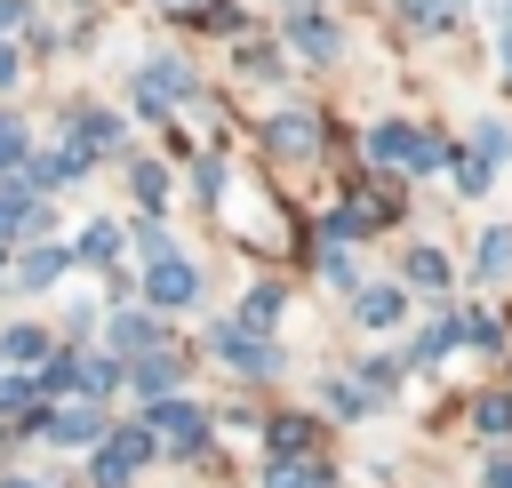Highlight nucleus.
<instances>
[{
    "instance_id": "f257e3e1",
    "label": "nucleus",
    "mask_w": 512,
    "mask_h": 488,
    "mask_svg": "<svg viewBox=\"0 0 512 488\" xmlns=\"http://www.w3.org/2000/svg\"><path fill=\"white\" fill-rule=\"evenodd\" d=\"M144 432L168 440V456H184V464L208 456V416H200L192 400H152V408H144Z\"/></svg>"
},
{
    "instance_id": "f03ea898",
    "label": "nucleus",
    "mask_w": 512,
    "mask_h": 488,
    "mask_svg": "<svg viewBox=\"0 0 512 488\" xmlns=\"http://www.w3.org/2000/svg\"><path fill=\"white\" fill-rule=\"evenodd\" d=\"M368 152H376L384 168H416V176H424V168H448V144H440L432 128H400V120H392V128H376V136H368Z\"/></svg>"
},
{
    "instance_id": "7ed1b4c3",
    "label": "nucleus",
    "mask_w": 512,
    "mask_h": 488,
    "mask_svg": "<svg viewBox=\"0 0 512 488\" xmlns=\"http://www.w3.org/2000/svg\"><path fill=\"white\" fill-rule=\"evenodd\" d=\"M208 352L232 360V368H248V376H272L280 368V344H264V328H248V320H216L208 328Z\"/></svg>"
},
{
    "instance_id": "20e7f679",
    "label": "nucleus",
    "mask_w": 512,
    "mask_h": 488,
    "mask_svg": "<svg viewBox=\"0 0 512 488\" xmlns=\"http://www.w3.org/2000/svg\"><path fill=\"white\" fill-rule=\"evenodd\" d=\"M144 456H152V432H144V424H128V432H112V448H96L88 480H96V488H128Z\"/></svg>"
},
{
    "instance_id": "39448f33",
    "label": "nucleus",
    "mask_w": 512,
    "mask_h": 488,
    "mask_svg": "<svg viewBox=\"0 0 512 488\" xmlns=\"http://www.w3.org/2000/svg\"><path fill=\"white\" fill-rule=\"evenodd\" d=\"M144 296L176 312V304H192V296H200V272H192V264H184L176 248H160V256L144 264Z\"/></svg>"
},
{
    "instance_id": "423d86ee",
    "label": "nucleus",
    "mask_w": 512,
    "mask_h": 488,
    "mask_svg": "<svg viewBox=\"0 0 512 488\" xmlns=\"http://www.w3.org/2000/svg\"><path fill=\"white\" fill-rule=\"evenodd\" d=\"M136 96H144L152 112H160V104H184V96H192V72H184L176 56H152V64H144V80H136Z\"/></svg>"
},
{
    "instance_id": "0eeeda50",
    "label": "nucleus",
    "mask_w": 512,
    "mask_h": 488,
    "mask_svg": "<svg viewBox=\"0 0 512 488\" xmlns=\"http://www.w3.org/2000/svg\"><path fill=\"white\" fill-rule=\"evenodd\" d=\"M104 144H120V120H112V112H72V144H64V152L88 168V152H104Z\"/></svg>"
},
{
    "instance_id": "6e6552de",
    "label": "nucleus",
    "mask_w": 512,
    "mask_h": 488,
    "mask_svg": "<svg viewBox=\"0 0 512 488\" xmlns=\"http://www.w3.org/2000/svg\"><path fill=\"white\" fill-rule=\"evenodd\" d=\"M288 40H296L304 56H320V64L336 56V24H328L320 8H296V16H288Z\"/></svg>"
},
{
    "instance_id": "1a4fd4ad",
    "label": "nucleus",
    "mask_w": 512,
    "mask_h": 488,
    "mask_svg": "<svg viewBox=\"0 0 512 488\" xmlns=\"http://www.w3.org/2000/svg\"><path fill=\"white\" fill-rule=\"evenodd\" d=\"M48 432H56L64 448H88V440L104 432V408H96V400H80V408H64V416H48Z\"/></svg>"
},
{
    "instance_id": "9d476101",
    "label": "nucleus",
    "mask_w": 512,
    "mask_h": 488,
    "mask_svg": "<svg viewBox=\"0 0 512 488\" xmlns=\"http://www.w3.org/2000/svg\"><path fill=\"white\" fill-rule=\"evenodd\" d=\"M472 272H480V280H504V272H512V224H488V232H480Z\"/></svg>"
},
{
    "instance_id": "9b49d317",
    "label": "nucleus",
    "mask_w": 512,
    "mask_h": 488,
    "mask_svg": "<svg viewBox=\"0 0 512 488\" xmlns=\"http://www.w3.org/2000/svg\"><path fill=\"white\" fill-rule=\"evenodd\" d=\"M320 400H328V416H368V408H376V392H368L360 376H328Z\"/></svg>"
},
{
    "instance_id": "f8f14e48",
    "label": "nucleus",
    "mask_w": 512,
    "mask_h": 488,
    "mask_svg": "<svg viewBox=\"0 0 512 488\" xmlns=\"http://www.w3.org/2000/svg\"><path fill=\"white\" fill-rule=\"evenodd\" d=\"M352 320H360V328H392V320H400V288H360V296H352Z\"/></svg>"
},
{
    "instance_id": "ddd939ff",
    "label": "nucleus",
    "mask_w": 512,
    "mask_h": 488,
    "mask_svg": "<svg viewBox=\"0 0 512 488\" xmlns=\"http://www.w3.org/2000/svg\"><path fill=\"white\" fill-rule=\"evenodd\" d=\"M312 136H320L312 112H280V120H272V152H312Z\"/></svg>"
},
{
    "instance_id": "4468645a",
    "label": "nucleus",
    "mask_w": 512,
    "mask_h": 488,
    "mask_svg": "<svg viewBox=\"0 0 512 488\" xmlns=\"http://www.w3.org/2000/svg\"><path fill=\"white\" fill-rule=\"evenodd\" d=\"M112 344H120V352H152V344H160V320H152V312H120V320H112Z\"/></svg>"
},
{
    "instance_id": "2eb2a0df",
    "label": "nucleus",
    "mask_w": 512,
    "mask_h": 488,
    "mask_svg": "<svg viewBox=\"0 0 512 488\" xmlns=\"http://www.w3.org/2000/svg\"><path fill=\"white\" fill-rule=\"evenodd\" d=\"M56 272H64V248H32V256L16 264V288H48Z\"/></svg>"
},
{
    "instance_id": "dca6fc26",
    "label": "nucleus",
    "mask_w": 512,
    "mask_h": 488,
    "mask_svg": "<svg viewBox=\"0 0 512 488\" xmlns=\"http://www.w3.org/2000/svg\"><path fill=\"white\" fill-rule=\"evenodd\" d=\"M408 288H448V256L440 248H408Z\"/></svg>"
},
{
    "instance_id": "f3484780",
    "label": "nucleus",
    "mask_w": 512,
    "mask_h": 488,
    "mask_svg": "<svg viewBox=\"0 0 512 488\" xmlns=\"http://www.w3.org/2000/svg\"><path fill=\"white\" fill-rule=\"evenodd\" d=\"M0 360H48V328H8L0 336Z\"/></svg>"
},
{
    "instance_id": "a211bd4d",
    "label": "nucleus",
    "mask_w": 512,
    "mask_h": 488,
    "mask_svg": "<svg viewBox=\"0 0 512 488\" xmlns=\"http://www.w3.org/2000/svg\"><path fill=\"white\" fill-rule=\"evenodd\" d=\"M136 384H144V392L160 400V392L176 384V352H144V360H136Z\"/></svg>"
},
{
    "instance_id": "6ab92c4d",
    "label": "nucleus",
    "mask_w": 512,
    "mask_h": 488,
    "mask_svg": "<svg viewBox=\"0 0 512 488\" xmlns=\"http://www.w3.org/2000/svg\"><path fill=\"white\" fill-rule=\"evenodd\" d=\"M328 480V464H272L264 472V488H320Z\"/></svg>"
},
{
    "instance_id": "aec40b11",
    "label": "nucleus",
    "mask_w": 512,
    "mask_h": 488,
    "mask_svg": "<svg viewBox=\"0 0 512 488\" xmlns=\"http://www.w3.org/2000/svg\"><path fill=\"white\" fill-rule=\"evenodd\" d=\"M80 256H88V264L120 256V224H88V232H80Z\"/></svg>"
},
{
    "instance_id": "412c9836",
    "label": "nucleus",
    "mask_w": 512,
    "mask_h": 488,
    "mask_svg": "<svg viewBox=\"0 0 512 488\" xmlns=\"http://www.w3.org/2000/svg\"><path fill=\"white\" fill-rule=\"evenodd\" d=\"M448 168H456L464 192H488V160H480V152H448Z\"/></svg>"
},
{
    "instance_id": "4be33fe9",
    "label": "nucleus",
    "mask_w": 512,
    "mask_h": 488,
    "mask_svg": "<svg viewBox=\"0 0 512 488\" xmlns=\"http://www.w3.org/2000/svg\"><path fill=\"white\" fill-rule=\"evenodd\" d=\"M272 448L288 456V448H312V424L304 416H272Z\"/></svg>"
},
{
    "instance_id": "5701e85b",
    "label": "nucleus",
    "mask_w": 512,
    "mask_h": 488,
    "mask_svg": "<svg viewBox=\"0 0 512 488\" xmlns=\"http://www.w3.org/2000/svg\"><path fill=\"white\" fill-rule=\"evenodd\" d=\"M136 200H144V208H160V200H168V176H160L152 160H136Z\"/></svg>"
},
{
    "instance_id": "b1692460",
    "label": "nucleus",
    "mask_w": 512,
    "mask_h": 488,
    "mask_svg": "<svg viewBox=\"0 0 512 488\" xmlns=\"http://www.w3.org/2000/svg\"><path fill=\"white\" fill-rule=\"evenodd\" d=\"M400 16H408V24H448L456 0H400Z\"/></svg>"
},
{
    "instance_id": "393cba45",
    "label": "nucleus",
    "mask_w": 512,
    "mask_h": 488,
    "mask_svg": "<svg viewBox=\"0 0 512 488\" xmlns=\"http://www.w3.org/2000/svg\"><path fill=\"white\" fill-rule=\"evenodd\" d=\"M40 200L32 192H0V232H24V216H32Z\"/></svg>"
},
{
    "instance_id": "a878e982",
    "label": "nucleus",
    "mask_w": 512,
    "mask_h": 488,
    "mask_svg": "<svg viewBox=\"0 0 512 488\" xmlns=\"http://www.w3.org/2000/svg\"><path fill=\"white\" fill-rule=\"evenodd\" d=\"M272 320H280V288H256L248 296V328H272Z\"/></svg>"
},
{
    "instance_id": "bb28decb",
    "label": "nucleus",
    "mask_w": 512,
    "mask_h": 488,
    "mask_svg": "<svg viewBox=\"0 0 512 488\" xmlns=\"http://www.w3.org/2000/svg\"><path fill=\"white\" fill-rule=\"evenodd\" d=\"M480 432H512V392H496V400H480Z\"/></svg>"
},
{
    "instance_id": "cd10ccee",
    "label": "nucleus",
    "mask_w": 512,
    "mask_h": 488,
    "mask_svg": "<svg viewBox=\"0 0 512 488\" xmlns=\"http://www.w3.org/2000/svg\"><path fill=\"white\" fill-rule=\"evenodd\" d=\"M472 144H480V160H488V168H496V160H504V152H512V136H504V128H496V120H488V128H480V136H472Z\"/></svg>"
},
{
    "instance_id": "c85d7f7f",
    "label": "nucleus",
    "mask_w": 512,
    "mask_h": 488,
    "mask_svg": "<svg viewBox=\"0 0 512 488\" xmlns=\"http://www.w3.org/2000/svg\"><path fill=\"white\" fill-rule=\"evenodd\" d=\"M224 184H232L224 160H200V200H224Z\"/></svg>"
},
{
    "instance_id": "c756f323",
    "label": "nucleus",
    "mask_w": 512,
    "mask_h": 488,
    "mask_svg": "<svg viewBox=\"0 0 512 488\" xmlns=\"http://www.w3.org/2000/svg\"><path fill=\"white\" fill-rule=\"evenodd\" d=\"M8 24H24V0H0V32H8Z\"/></svg>"
},
{
    "instance_id": "7c9ffc66",
    "label": "nucleus",
    "mask_w": 512,
    "mask_h": 488,
    "mask_svg": "<svg viewBox=\"0 0 512 488\" xmlns=\"http://www.w3.org/2000/svg\"><path fill=\"white\" fill-rule=\"evenodd\" d=\"M0 88H16V48H0Z\"/></svg>"
},
{
    "instance_id": "2f4dec72",
    "label": "nucleus",
    "mask_w": 512,
    "mask_h": 488,
    "mask_svg": "<svg viewBox=\"0 0 512 488\" xmlns=\"http://www.w3.org/2000/svg\"><path fill=\"white\" fill-rule=\"evenodd\" d=\"M488 488H512V464H488Z\"/></svg>"
},
{
    "instance_id": "473e14b6",
    "label": "nucleus",
    "mask_w": 512,
    "mask_h": 488,
    "mask_svg": "<svg viewBox=\"0 0 512 488\" xmlns=\"http://www.w3.org/2000/svg\"><path fill=\"white\" fill-rule=\"evenodd\" d=\"M0 488H48V480H24V472H8V480H0Z\"/></svg>"
},
{
    "instance_id": "72a5a7b5",
    "label": "nucleus",
    "mask_w": 512,
    "mask_h": 488,
    "mask_svg": "<svg viewBox=\"0 0 512 488\" xmlns=\"http://www.w3.org/2000/svg\"><path fill=\"white\" fill-rule=\"evenodd\" d=\"M504 64H512V32H504Z\"/></svg>"
},
{
    "instance_id": "f704fd0d",
    "label": "nucleus",
    "mask_w": 512,
    "mask_h": 488,
    "mask_svg": "<svg viewBox=\"0 0 512 488\" xmlns=\"http://www.w3.org/2000/svg\"><path fill=\"white\" fill-rule=\"evenodd\" d=\"M0 128H8V120H0Z\"/></svg>"
}]
</instances>
